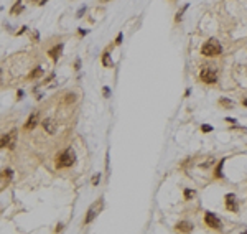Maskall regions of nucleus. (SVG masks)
I'll return each mask as SVG.
<instances>
[{
  "label": "nucleus",
  "instance_id": "f257e3e1",
  "mask_svg": "<svg viewBox=\"0 0 247 234\" xmlns=\"http://www.w3.org/2000/svg\"><path fill=\"white\" fill-rule=\"evenodd\" d=\"M201 53H203L204 56H208V58L219 56L222 53V46H221V43L217 41L216 38H211V40H208V41L201 46Z\"/></svg>",
  "mask_w": 247,
  "mask_h": 234
},
{
  "label": "nucleus",
  "instance_id": "f03ea898",
  "mask_svg": "<svg viewBox=\"0 0 247 234\" xmlns=\"http://www.w3.org/2000/svg\"><path fill=\"white\" fill-rule=\"evenodd\" d=\"M74 162H76V154H74L73 149H68L66 152H63L61 155H58V158H56V168L73 167Z\"/></svg>",
  "mask_w": 247,
  "mask_h": 234
},
{
  "label": "nucleus",
  "instance_id": "7ed1b4c3",
  "mask_svg": "<svg viewBox=\"0 0 247 234\" xmlns=\"http://www.w3.org/2000/svg\"><path fill=\"white\" fill-rule=\"evenodd\" d=\"M199 78L206 84H214L217 81V73H216V69H212L211 66H203V69H201V73H199Z\"/></svg>",
  "mask_w": 247,
  "mask_h": 234
},
{
  "label": "nucleus",
  "instance_id": "20e7f679",
  "mask_svg": "<svg viewBox=\"0 0 247 234\" xmlns=\"http://www.w3.org/2000/svg\"><path fill=\"white\" fill-rule=\"evenodd\" d=\"M102 206H104V201H102V200L96 201L94 204H91V208L88 209V214H86V218H84V223H86V224L93 223V221H94V218H96V216L101 213Z\"/></svg>",
  "mask_w": 247,
  "mask_h": 234
},
{
  "label": "nucleus",
  "instance_id": "39448f33",
  "mask_svg": "<svg viewBox=\"0 0 247 234\" xmlns=\"http://www.w3.org/2000/svg\"><path fill=\"white\" fill-rule=\"evenodd\" d=\"M15 142H17V130L13 129L12 132L3 134L2 135V142H0V147L2 149H15Z\"/></svg>",
  "mask_w": 247,
  "mask_h": 234
},
{
  "label": "nucleus",
  "instance_id": "423d86ee",
  "mask_svg": "<svg viewBox=\"0 0 247 234\" xmlns=\"http://www.w3.org/2000/svg\"><path fill=\"white\" fill-rule=\"evenodd\" d=\"M204 221H206V224H208L209 227H212V229H221V221L217 219V216H214L212 213H206Z\"/></svg>",
  "mask_w": 247,
  "mask_h": 234
},
{
  "label": "nucleus",
  "instance_id": "0eeeda50",
  "mask_svg": "<svg viewBox=\"0 0 247 234\" xmlns=\"http://www.w3.org/2000/svg\"><path fill=\"white\" fill-rule=\"evenodd\" d=\"M43 129L46 130V134H50V135H55L56 130H58V124H56L55 119H45L43 120Z\"/></svg>",
  "mask_w": 247,
  "mask_h": 234
},
{
  "label": "nucleus",
  "instance_id": "6e6552de",
  "mask_svg": "<svg viewBox=\"0 0 247 234\" xmlns=\"http://www.w3.org/2000/svg\"><path fill=\"white\" fill-rule=\"evenodd\" d=\"M38 119H40V115H38V112H35V114H31L30 117H28L26 124H25V130H31V129H35V127H36V124H38Z\"/></svg>",
  "mask_w": 247,
  "mask_h": 234
},
{
  "label": "nucleus",
  "instance_id": "1a4fd4ad",
  "mask_svg": "<svg viewBox=\"0 0 247 234\" xmlns=\"http://www.w3.org/2000/svg\"><path fill=\"white\" fill-rule=\"evenodd\" d=\"M226 206L227 209H231V211H237V201H235V196L234 195H226Z\"/></svg>",
  "mask_w": 247,
  "mask_h": 234
},
{
  "label": "nucleus",
  "instance_id": "9d476101",
  "mask_svg": "<svg viewBox=\"0 0 247 234\" xmlns=\"http://www.w3.org/2000/svg\"><path fill=\"white\" fill-rule=\"evenodd\" d=\"M61 51H63V45H56L55 48H51V50L48 51V55L51 56V60H53V61H56V60L59 58Z\"/></svg>",
  "mask_w": 247,
  "mask_h": 234
},
{
  "label": "nucleus",
  "instance_id": "9b49d317",
  "mask_svg": "<svg viewBox=\"0 0 247 234\" xmlns=\"http://www.w3.org/2000/svg\"><path fill=\"white\" fill-rule=\"evenodd\" d=\"M176 229L181 232H189V231H193V224H189L188 221H181V223L176 224Z\"/></svg>",
  "mask_w": 247,
  "mask_h": 234
},
{
  "label": "nucleus",
  "instance_id": "f8f14e48",
  "mask_svg": "<svg viewBox=\"0 0 247 234\" xmlns=\"http://www.w3.org/2000/svg\"><path fill=\"white\" fill-rule=\"evenodd\" d=\"M10 178H12V170H3V173H2V188L5 186V181H10Z\"/></svg>",
  "mask_w": 247,
  "mask_h": 234
},
{
  "label": "nucleus",
  "instance_id": "ddd939ff",
  "mask_svg": "<svg viewBox=\"0 0 247 234\" xmlns=\"http://www.w3.org/2000/svg\"><path fill=\"white\" fill-rule=\"evenodd\" d=\"M219 104H221L224 109H232V106H234L232 101H229V99H226V97H221V99H219Z\"/></svg>",
  "mask_w": 247,
  "mask_h": 234
},
{
  "label": "nucleus",
  "instance_id": "4468645a",
  "mask_svg": "<svg viewBox=\"0 0 247 234\" xmlns=\"http://www.w3.org/2000/svg\"><path fill=\"white\" fill-rule=\"evenodd\" d=\"M40 76H43V69H41V68H35V69L30 73V78H31V79H36V78H40Z\"/></svg>",
  "mask_w": 247,
  "mask_h": 234
},
{
  "label": "nucleus",
  "instance_id": "2eb2a0df",
  "mask_svg": "<svg viewBox=\"0 0 247 234\" xmlns=\"http://www.w3.org/2000/svg\"><path fill=\"white\" fill-rule=\"evenodd\" d=\"M102 64H104V66H107V68H109V66H112L111 60H109V53H107V51L104 53V56H102Z\"/></svg>",
  "mask_w": 247,
  "mask_h": 234
},
{
  "label": "nucleus",
  "instance_id": "dca6fc26",
  "mask_svg": "<svg viewBox=\"0 0 247 234\" xmlns=\"http://www.w3.org/2000/svg\"><path fill=\"white\" fill-rule=\"evenodd\" d=\"M194 195H196V193H194L193 190H185V198H186V200H191Z\"/></svg>",
  "mask_w": 247,
  "mask_h": 234
},
{
  "label": "nucleus",
  "instance_id": "f3484780",
  "mask_svg": "<svg viewBox=\"0 0 247 234\" xmlns=\"http://www.w3.org/2000/svg\"><path fill=\"white\" fill-rule=\"evenodd\" d=\"M74 101H76V96L69 92V94L66 96V104H71V102H74Z\"/></svg>",
  "mask_w": 247,
  "mask_h": 234
},
{
  "label": "nucleus",
  "instance_id": "a211bd4d",
  "mask_svg": "<svg viewBox=\"0 0 247 234\" xmlns=\"http://www.w3.org/2000/svg\"><path fill=\"white\" fill-rule=\"evenodd\" d=\"M222 163H224V162H221V163H219V168L216 170V178H221V177H222V173H221V167H222Z\"/></svg>",
  "mask_w": 247,
  "mask_h": 234
},
{
  "label": "nucleus",
  "instance_id": "6ab92c4d",
  "mask_svg": "<svg viewBox=\"0 0 247 234\" xmlns=\"http://www.w3.org/2000/svg\"><path fill=\"white\" fill-rule=\"evenodd\" d=\"M201 129H203V132H211V130H212V127H211V125H203Z\"/></svg>",
  "mask_w": 247,
  "mask_h": 234
},
{
  "label": "nucleus",
  "instance_id": "aec40b11",
  "mask_svg": "<svg viewBox=\"0 0 247 234\" xmlns=\"http://www.w3.org/2000/svg\"><path fill=\"white\" fill-rule=\"evenodd\" d=\"M99 178H101L99 175H94V177H93V185H97V181H99Z\"/></svg>",
  "mask_w": 247,
  "mask_h": 234
},
{
  "label": "nucleus",
  "instance_id": "412c9836",
  "mask_svg": "<svg viewBox=\"0 0 247 234\" xmlns=\"http://www.w3.org/2000/svg\"><path fill=\"white\" fill-rule=\"evenodd\" d=\"M120 43H122V33H119V37L116 40V45H120Z\"/></svg>",
  "mask_w": 247,
  "mask_h": 234
},
{
  "label": "nucleus",
  "instance_id": "4be33fe9",
  "mask_svg": "<svg viewBox=\"0 0 247 234\" xmlns=\"http://www.w3.org/2000/svg\"><path fill=\"white\" fill-rule=\"evenodd\" d=\"M226 122H229V124H234L235 120H234V119H229V117H227V119H226Z\"/></svg>",
  "mask_w": 247,
  "mask_h": 234
},
{
  "label": "nucleus",
  "instance_id": "5701e85b",
  "mask_svg": "<svg viewBox=\"0 0 247 234\" xmlns=\"http://www.w3.org/2000/svg\"><path fill=\"white\" fill-rule=\"evenodd\" d=\"M104 2H106V0H104Z\"/></svg>",
  "mask_w": 247,
  "mask_h": 234
}]
</instances>
